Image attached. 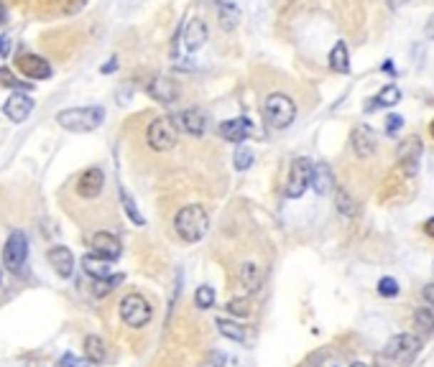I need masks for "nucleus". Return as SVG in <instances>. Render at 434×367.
<instances>
[{
    "label": "nucleus",
    "mask_w": 434,
    "mask_h": 367,
    "mask_svg": "<svg viewBox=\"0 0 434 367\" xmlns=\"http://www.w3.org/2000/svg\"><path fill=\"white\" fill-rule=\"evenodd\" d=\"M174 227H177V235L184 243H200V240L207 235L210 217L207 209L202 204H187L177 212L174 217Z\"/></svg>",
    "instance_id": "obj_1"
},
{
    "label": "nucleus",
    "mask_w": 434,
    "mask_h": 367,
    "mask_svg": "<svg viewBox=\"0 0 434 367\" xmlns=\"http://www.w3.org/2000/svg\"><path fill=\"white\" fill-rule=\"evenodd\" d=\"M105 120V110L103 107H67L56 115V122H59L64 130H72V133H90V130L100 128Z\"/></svg>",
    "instance_id": "obj_2"
},
{
    "label": "nucleus",
    "mask_w": 434,
    "mask_h": 367,
    "mask_svg": "<svg viewBox=\"0 0 434 367\" xmlns=\"http://www.w3.org/2000/svg\"><path fill=\"white\" fill-rule=\"evenodd\" d=\"M263 117H266V122L276 130L289 128V125L296 120V102H294L289 95H284V92H274V95L266 97Z\"/></svg>",
    "instance_id": "obj_3"
},
{
    "label": "nucleus",
    "mask_w": 434,
    "mask_h": 367,
    "mask_svg": "<svg viewBox=\"0 0 434 367\" xmlns=\"http://www.w3.org/2000/svg\"><path fill=\"white\" fill-rule=\"evenodd\" d=\"M146 141L148 146L153 148V151H172L174 146H177L179 141V128L177 122L172 120V117H156V120L148 125L146 130Z\"/></svg>",
    "instance_id": "obj_4"
},
{
    "label": "nucleus",
    "mask_w": 434,
    "mask_h": 367,
    "mask_svg": "<svg viewBox=\"0 0 434 367\" xmlns=\"http://www.w3.org/2000/svg\"><path fill=\"white\" fill-rule=\"evenodd\" d=\"M153 309L141 294H128L125 299L120 301V319L133 329H141L151 321Z\"/></svg>",
    "instance_id": "obj_5"
},
{
    "label": "nucleus",
    "mask_w": 434,
    "mask_h": 367,
    "mask_svg": "<svg viewBox=\"0 0 434 367\" xmlns=\"http://www.w3.org/2000/svg\"><path fill=\"white\" fill-rule=\"evenodd\" d=\"M312 174H314V161L304 159V156L289 166V179H286L289 199H299V196L312 186Z\"/></svg>",
    "instance_id": "obj_6"
},
{
    "label": "nucleus",
    "mask_w": 434,
    "mask_h": 367,
    "mask_svg": "<svg viewBox=\"0 0 434 367\" xmlns=\"http://www.w3.org/2000/svg\"><path fill=\"white\" fill-rule=\"evenodd\" d=\"M26 255H29V238L21 230H13L11 238L6 240V248H3V265L11 273H19L26 263Z\"/></svg>",
    "instance_id": "obj_7"
},
{
    "label": "nucleus",
    "mask_w": 434,
    "mask_h": 367,
    "mask_svg": "<svg viewBox=\"0 0 434 367\" xmlns=\"http://www.w3.org/2000/svg\"><path fill=\"white\" fill-rule=\"evenodd\" d=\"M419 347H422V339L414 334H396L391 336V342L386 344V355L393 357V360H411V357L419 352Z\"/></svg>",
    "instance_id": "obj_8"
},
{
    "label": "nucleus",
    "mask_w": 434,
    "mask_h": 367,
    "mask_svg": "<svg viewBox=\"0 0 434 367\" xmlns=\"http://www.w3.org/2000/svg\"><path fill=\"white\" fill-rule=\"evenodd\" d=\"M103 189H105V174L98 166L85 169V171L80 174V179H77V194H80L82 199H98V196L103 194Z\"/></svg>",
    "instance_id": "obj_9"
},
{
    "label": "nucleus",
    "mask_w": 434,
    "mask_h": 367,
    "mask_svg": "<svg viewBox=\"0 0 434 367\" xmlns=\"http://www.w3.org/2000/svg\"><path fill=\"white\" fill-rule=\"evenodd\" d=\"M207 36H210V31H207V26H205V21L192 18L190 23L184 26L179 41H182V49L187 51V54H192V51L202 49L205 41H207Z\"/></svg>",
    "instance_id": "obj_10"
},
{
    "label": "nucleus",
    "mask_w": 434,
    "mask_h": 367,
    "mask_svg": "<svg viewBox=\"0 0 434 367\" xmlns=\"http://www.w3.org/2000/svg\"><path fill=\"white\" fill-rule=\"evenodd\" d=\"M419 161H422V141L414 135V138L398 146V164H401L406 176H414L419 171Z\"/></svg>",
    "instance_id": "obj_11"
},
{
    "label": "nucleus",
    "mask_w": 434,
    "mask_h": 367,
    "mask_svg": "<svg viewBox=\"0 0 434 367\" xmlns=\"http://www.w3.org/2000/svg\"><path fill=\"white\" fill-rule=\"evenodd\" d=\"M3 112H6L8 120L26 122L31 112H33V100L26 92H13L11 97L6 100V105H3Z\"/></svg>",
    "instance_id": "obj_12"
},
{
    "label": "nucleus",
    "mask_w": 434,
    "mask_h": 367,
    "mask_svg": "<svg viewBox=\"0 0 434 367\" xmlns=\"http://www.w3.org/2000/svg\"><path fill=\"white\" fill-rule=\"evenodd\" d=\"M16 67L21 69V72L29 77V80H49L51 77V64L43 56L38 54H24L16 59Z\"/></svg>",
    "instance_id": "obj_13"
},
{
    "label": "nucleus",
    "mask_w": 434,
    "mask_h": 367,
    "mask_svg": "<svg viewBox=\"0 0 434 367\" xmlns=\"http://www.w3.org/2000/svg\"><path fill=\"white\" fill-rule=\"evenodd\" d=\"M177 122V128L184 130V133L190 135H202L207 130V117H205L202 110H197V107H190V110H182L179 115L172 117Z\"/></svg>",
    "instance_id": "obj_14"
},
{
    "label": "nucleus",
    "mask_w": 434,
    "mask_h": 367,
    "mask_svg": "<svg viewBox=\"0 0 434 367\" xmlns=\"http://www.w3.org/2000/svg\"><path fill=\"white\" fill-rule=\"evenodd\" d=\"M148 95L161 105H174L179 97V87L169 77H153L151 85H148Z\"/></svg>",
    "instance_id": "obj_15"
},
{
    "label": "nucleus",
    "mask_w": 434,
    "mask_h": 367,
    "mask_svg": "<svg viewBox=\"0 0 434 367\" xmlns=\"http://www.w3.org/2000/svg\"><path fill=\"white\" fill-rule=\"evenodd\" d=\"M46 257H49L51 268H54V273L59 275V278H72L74 273V255L69 248H64V245H56V248H51L49 252H46Z\"/></svg>",
    "instance_id": "obj_16"
},
{
    "label": "nucleus",
    "mask_w": 434,
    "mask_h": 367,
    "mask_svg": "<svg viewBox=\"0 0 434 367\" xmlns=\"http://www.w3.org/2000/svg\"><path fill=\"white\" fill-rule=\"evenodd\" d=\"M353 151L358 159H371L376 153V133L368 125L353 130Z\"/></svg>",
    "instance_id": "obj_17"
},
{
    "label": "nucleus",
    "mask_w": 434,
    "mask_h": 367,
    "mask_svg": "<svg viewBox=\"0 0 434 367\" xmlns=\"http://www.w3.org/2000/svg\"><path fill=\"white\" fill-rule=\"evenodd\" d=\"M222 138H227L230 143H243L248 135L253 133V125L248 117H232V120H225L220 125Z\"/></svg>",
    "instance_id": "obj_18"
},
{
    "label": "nucleus",
    "mask_w": 434,
    "mask_h": 367,
    "mask_svg": "<svg viewBox=\"0 0 434 367\" xmlns=\"http://www.w3.org/2000/svg\"><path fill=\"white\" fill-rule=\"evenodd\" d=\"M92 250L98 252L100 257L115 260V257H120L123 248H120V240H118L113 233H98L92 238Z\"/></svg>",
    "instance_id": "obj_19"
},
{
    "label": "nucleus",
    "mask_w": 434,
    "mask_h": 367,
    "mask_svg": "<svg viewBox=\"0 0 434 367\" xmlns=\"http://www.w3.org/2000/svg\"><path fill=\"white\" fill-rule=\"evenodd\" d=\"M398 100H401V90L396 85H386L373 100H368L366 112H376L381 107H393V105H398Z\"/></svg>",
    "instance_id": "obj_20"
},
{
    "label": "nucleus",
    "mask_w": 434,
    "mask_h": 367,
    "mask_svg": "<svg viewBox=\"0 0 434 367\" xmlns=\"http://www.w3.org/2000/svg\"><path fill=\"white\" fill-rule=\"evenodd\" d=\"M82 270L87 275H92L95 281L98 278H108L110 275V260L108 257H100L98 252H90V255L82 257Z\"/></svg>",
    "instance_id": "obj_21"
},
{
    "label": "nucleus",
    "mask_w": 434,
    "mask_h": 367,
    "mask_svg": "<svg viewBox=\"0 0 434 367\" xmlns=\"http://www.w3.org/2000/svg\"><path fill=\"white\" fill-rule=\"evenodd\" d=\"M330 69L337 74L350 72V54H348V43L345 41H337L335 49L330 51Z\"/></svg>",
    "instance_id": "obj_22"
},
{
    "label": "nucleus",
    "mask_w": 434,
    "mask_h": 367,
    "mask_svg": "<svg viewBox=\"0 0 434 367\" xmlns=\"http://www.w3.org/2000/svg\"><path fill=\"white\" fill-rule=\"evenodd\" d=\"M217 21L222 31H235L240 23V11L232 3H217Z\"/></svg>",
    "instance_id": "obj_23"
},
{
    "label": "nucleus",
    "mask_w": 434,
    "mask_h": 367,
    "mask_svg": "<svg viewBox=\"0 0 434 367\" xmlns=\"http://www.w3.org/2000/svg\"><path fill=\"white\" fill-rule=\"evenodd\" d=\"M335 179H332V171L330 166L324 164H314V174H312V189L317 191V194H327V191L335 186Z\"/></svg>",
    "instance_id": "obj_24"
},
{
    "label": "nucleus",
    "mask_w": 434,
    "mask_h": 367,
    "mask_svg": "<svg viewBox=\"0 0 434 367\" xmlns=\"http://www.w3.org/2000/svg\"><path fill=\"white\" fill-rule=\"evenodd\" d=\"M85 357L92 362V365H103L105 357H108V349H105V342L100 336L90 334L85 336Z\"/></svg>",
    "instance_id": "obj_25"
},
{
    "label": "nucleus",
    "mask_w": 434,
    "mask_h": 367,
    "mask_svg": "<svg viewBox=\"0 0 434 367\" xmlns=\"http://www.w3.org/2000/svg\"><path fill=\"white\" fill-rule=\"evenodd\" d=\"M263 283V270L258 268L256 263H245L243 268H240V286L245 288V291H258Z\"/></svg>",
    "instance_id": "obj_26"
},
{
    "label": "nucleus",
    "mask_w": 434,
    "mask_h": 367,
    "mask_svg": "<svg viewBox=\"0 0 434 367\" xmlns=\"http://www.w3.org/2000/svg\"><path fill=\"white\" fill-rule=\"evenodd\" d=\"M215 324H217L220 334L227 336V339H232V342H245V339H248V336H245V329H243V326L235 324V321H230V319H217Z\"/></svg>",
    "instance_id": "obj_27"
},
{
    "label": "nucleus",
    "mask_w": 434,
    "mask_h": 367,
    "mask_svg": "<svg viewBox=\"0 0 434 367\" xmlns=\"http://www.w3.org/2000/svg\"><path fill=\"white\" fill-rule=\"evenodd\" d=\"M120 204H123V209H125V214H128V220L133 222L135 227H143V225H146V220H143V214L138 212V207H135L133 196H130L125 189H120Z\"/></svg>",
    "instance_id": "obj_28"
},
{
    "label": "nucleus",
    "mask_w": 434,
    "mask_h": 367,
    "mask_svg": "<svg viewBox=\"0 0 434 367\" xmlns=\"http://www.w3.org/2000/svg\"><path fill=\"white\" fill-rule=\"evenodd\" d=\"M118 283H123V275H108V278H98L95 281V286H92V294L98 296V299H103V296H108L110 291H115Z\"/></svg>",
    "instance_id": "obj_29"
},
{
    "label": "nucleus",
    "mask_w": 434,
    "mask_h": 367,
    "mask_svg": "<svg viewBox=\"0 0 434 367\" xmlns=\"http://www.w3.org/2000/svg\"><path fill=\"white\" fill-rule=\"evenodd\" d=\"M232 164H235V169H238V171L251 169V166H253V151L248 146H238V151H235V156H232Z\"/></svg>",
    "instance_id": "obj_30"
},
{
    "label": "nucleus",
    "mask_w": 434,
    "mask_h": 367,
    "mask_svg": "<svg viewBox=\"0 0 434 367\" xmlns=\"http://www.w3.org/2000/svg\"><path fill=\"white\" fill-rule=\"evenodd\" d=\"M195 304L200 309H212L215 306V288L212 286H200L195 294Z\"/></svg>",
    "instance_id": "obj_31"
},
{
    "label": "nucleus",
    "mask_w": 434,
    "mask_h": 367,
    "mask_svg": "<svg viewBox=\"0 0 434 367\" xmlns=\"http://www.w3.org/2000/svg\"><path fill=\"white\" fill-rule=\"evenodd\" d=\"M0 85H3V87H11V90H29L31 82H21L19 77H13L11 69L0 67Z\"/></svg>",
    "instance_id": "obj_32"
},
{
    "label": "nucleus",
    "mask_w": 434,
    "mask_h": 367,
    "mask_svg": "<svg viewBox=\"0 0 434 367\" xmlns=\"http://www.w3.org/2000/svg\"><path fill=\"white\" fill-rule=\"evenodd\" d=\"M337 209H340V214L343 217H353L358 209H355V202H353V196H348V191L340 189L337 191Z\"/></svg>",
    "instance_id": "obj_33"
},
{
    "label": "nucleus",
    "mask_w": 434,
    "mask_h": 367,
    "mask_svg": "<svg viewBox=\"0 0 434 367\" xmlns=\"http://www.w3.org/2000/svg\"><path fill=\"white\" fill-rule=\"evenodd\" d=\"M92 362L87 360V357H77L74 352H67V355H61L59 362H56V367H90Z\"/></svg>",
    "instance_id": "obj_34"
},
{
    "label": "nucleus",
    "mask_w": 434,
    "mask_h": 367,
    "mask_svg": "<svg viewBox=\"0 0 434 367\" xmlns=\"http://www.w3.org/2000/svg\"><path fill=\"white\" fill-rule=\"evenodd\" d=\"M416 319V324L422 326L424 331H434V314L432 309H419V312L414 314Z\"/></svg>",
    "instance_id": "obj_35"
},
{
    "label": "nucleus",
    "mask_w": 434,
    "mask_h": 367,
    "mask_svg": "<svg viewBox=\"0 0 434 367\" xmlns=\"http://www.w3.org/2000/svg\"><path fill=\"white\" fill-rule=\"evenodd\" d=\"M378 294L381 296H386V299H391V296H396L398 294V283H396V278H381L378 281Z\"/></svg>",
    "instance_id": "obj_36"
},
{
    "label": "nucleus",
    "mask_w": 434,
    "mask_h": 367,
    "mask_svg": "<svg viewBox=\"0 0 434 367\" xmlns=\"http://www.w3.org/2000/svg\"><path fill=\"white\" fill-rule=\"evenodd\" d=\"M227 312L235 314V317H248V314H251V304L245 299H232L230 304H227Z\"/></svg>",
    "instance_id": "obj_37"
},
{
    "label": "nucleus",
    "mask_w": 434,
    "mask_h": 367,
    "mask_svg": "<svg viewBox=\"0 0 434 367\" xmlns=\"http://www.w3.org/2000/svg\"><path fill=\"white\" fill-rule=\"evenodd\" d=\"M59 6H61V11L64 13H77V11H82V6H85V0H59Z\"/></svg>",
    "instance_id": "obj_38"
},
{
    "label": "nucleus",
    "mask_w": 434,
    "mask_h": 367,
    "mask_svg": "<svg viewBox=\"0 0 434 367\" xmlns=\"http://www.w3.org/2000/svg\"><path fill=\"white\" fill-rule=\"evenodd\" d=\"M404 128V117L401 115H391L388 117V120H386V130H388V133H398V130Z\"/></svg>",
    "instance_id": "obj_39"
},
{
    "label": "nucleus",
    "mask_w": 434,
    "mask_h": 367,
    "mask_svg": "<svg viewBox=\"0 0 434 367\" xmlns=\"http://www.w3.org/2000/svg\"><path fill=\"white\" fill-rule=\"evenodd\" d=\"M115 69H118V59H110L108 64H103V69H100V72H103V74H110V72H115Z\"/></svg>",
    "instance_id": "obj_40"
},
{
    "label": "nucleus",
    "mask_w": 434,
    "mask_h": 367,
    "mask_svg": "<svg viewBox=\"0 0 434 367\" xmlns=\"http://www.w3.org/2000/svg\"><path fill=\"white\" fill-rule=\"evenodd\" d=\"M424 33H427L429 41H434V13H432V18L427 21V28H424Z\"/></svg>",
    "instance_id": "obj_41"
},
{
    "label": "nucleus",
    "mask_w": 434,
    "mask_h": 367,
    "mask_svg": "<svg viewBox=\"0 0 434 367\" xmlns=\"http://www.w3.org/2000/svg\"><path fill=\"white\" fill-rule=\"evenodd\" d=\"M424 299H427V304L434 306V283H429V286L424 288Z\"/></svg>",
    "instance_id": "obj_42"
},
{
    "label": "nucleus",
    "mask_w": 434,
    "mask_h": 367,
    "mask_svg": "<svg viewBox=\"0 0 434 367\" xmlns=\"http://www.w3.org/2000/svg\"><path fill=\"white\" fill-rule=\"evenodd\" d=\"M8 51H11V43L6 36H0V56H8Z\"/></svg>",
    "instance_id": "obj_43"
},
{
    "label": "nucleus",
    "mask_w": 434,
    "mask_h": 367,
    "mask_svg": "<svg viewBox=\"0 0 434 367\" xmlns=\"http://www.w3.org/2000/svg\"><path fill=\"white\" fill-rule=\"evenodd\" d=\"M424 230H427V235H432V238H434V217L424 222Z\"/></svg>",
    "instance_id": "obj_44"
},
{
    "label": "nucleus",
    "mask_w": 434,
    "mask_h": 367,
    "mask_svg": "<svg viewBox=\"0 0 434 367\" xmlns=\"http://www.w3.org/2000/svg\"><path fill=\"white\" fill-rule=\"evenodd\" d=\"M429 133H432V138H434V120L429 122Z\"/></svg>",
    "instance_id": "obj_45"
},
{
    "label": "nucleus",
    "mask_w": 434,
    "mask_h": 367,
    "mask_svg": "<svg viewBox=\"0 0 434 367\" xmlns=\"http://www.w3.org/2000/svg\"><path fill=\"white\" fill-rule=\"evenodd\" d=\"M353 367H366V365H363V362H355V365Z\"/></svg>",
    "instance_id": "obj_46"
},
{
    "label": "nucleus",
    "mask_w": 434,
    "mask_h": 367,
    "mask_svg": "<svg viewBox=\"0 0 434 367\" xmlns=\"http://www.w3.org/2000/svg\"><path fill=\"white\" fill-rule=\"evenodd\" d=\"M3 18H6V16H3V11H0V23H3Z\"/></svg>",
    "instance_id": "obj_47"
}]
</instances>
